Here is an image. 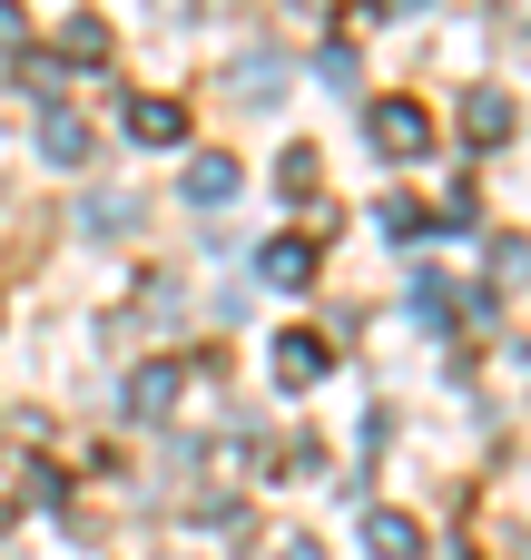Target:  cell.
Instances as JSON below:
<instances>
[{
    "mask_svg": "<svg viewBox=\"0 0 531 560\" xmlns=\"http://www.w3.org/2000/svg\"><path fill=\"white\" fill-rule=\"evenodd\" d=\"M374 138H384V148H394V158H414V148H424V138H434V118H424V108H414V98H384V108H374Z\"/></svg>",
    "mask_w": 531,
    "mask_h": 560,
    "instance_id": "1",
    "label": "cell"
},
{
    "mask_svg": "<svg viewBox=\"0 0 531 560\" xmlns=\"http://www.w3.org/2000/svg\"><path fill=\"white\" fill-rule=\"evenodd\" d=\"M128 128H138L148 148H168V138H187V108H177V98H138V108H128Z\"/></svg>",
    "mask_w": 531,
    "mask_h": 560,
    "instance_id": "2",
    "label": "cell"
},
{
    "mask_svg": "<svg viewBox=\"0 0 531 560\" xmlns=\"http://www.w3.org/2000/svg\"><path fill=\"white\" fill-rule=\"evenodd\" d=\"M305 276H315L305 236H276V246H266V285H305Z\"/></svg>",
    "mask_w": 531,
    "mask_h": 560,
    "instance_id": "3",
    "label": "cell"
},
{
    "mask_svg": "<svg viewBox=\"0 0 531 560\" xmlns=\"http://www.w3.org/2000/svg\"><path fill=\"white\" fill-rule=\"evenodd\" d=\"M276 374H286V384H315V374H325V345H315V335H286V345H276Z\"/></svg>",
    "mask_w": 531,
    "mask_h": 560,
    "instance_id": "4",
    "label": "cell"
},
{
    "mask_svg": "<svg viewBox=\"0 0 531 560\" xmlns=\"http://www.w3.org/2000/svg\"><path fill=\"white\" fill-rule=\"evenodd\" d=\"M365 541H374L384 560H414V551H424V532H414V522H394V512H374V522H365Z\"/></svg>",
    "mask_w": 531,
    "mask_h": 560,
    "instance_id": "5",
    "label": "cell"
},
{
    "mask_svg": "<svg viewBox=\"0 0 531 560\" xmlns=\"http://www.w3.org/2000/svg\"><path fill=\"white\" fill-rule=\"evenodd\" d=\"M227 187H236V167H227V158H197V167H187V197H197V207H217Z\"/></svg>",
    "mask_w": 531,
    "mask_h": 560,
    "instance_id": "6",
    "label": "cell"
},
{
    "mask_svg": "<svg viewBox=\"0 0 531 560\" xmlns=\"http://www.w3.org/2000/svg\"><path fill=\"white\" fill-rule=\"evenodd\" d=\"M463 128H473V138H503V128H512V108H503V98H483V89H473V108H463Z\"/></svg>",
    "mask_w": 531,
    "mask_h": 560,
    "instance_id": "7",
    "label": "cell"
},
{
    "mask_svg": "<svg viewBox=\"0 0 531 560\" xmlns=\"http://www.w3.org/2000/svg\"><path fill=\"white\" fill-rule=\"evenodd\" d=\"M177 404V374H138V413H168Z\"/></svg>",
    "mask_w": 531,
    "mask_h": 560,
    "instance_id": "8",
    "label": "cell"
}]
</instances>
